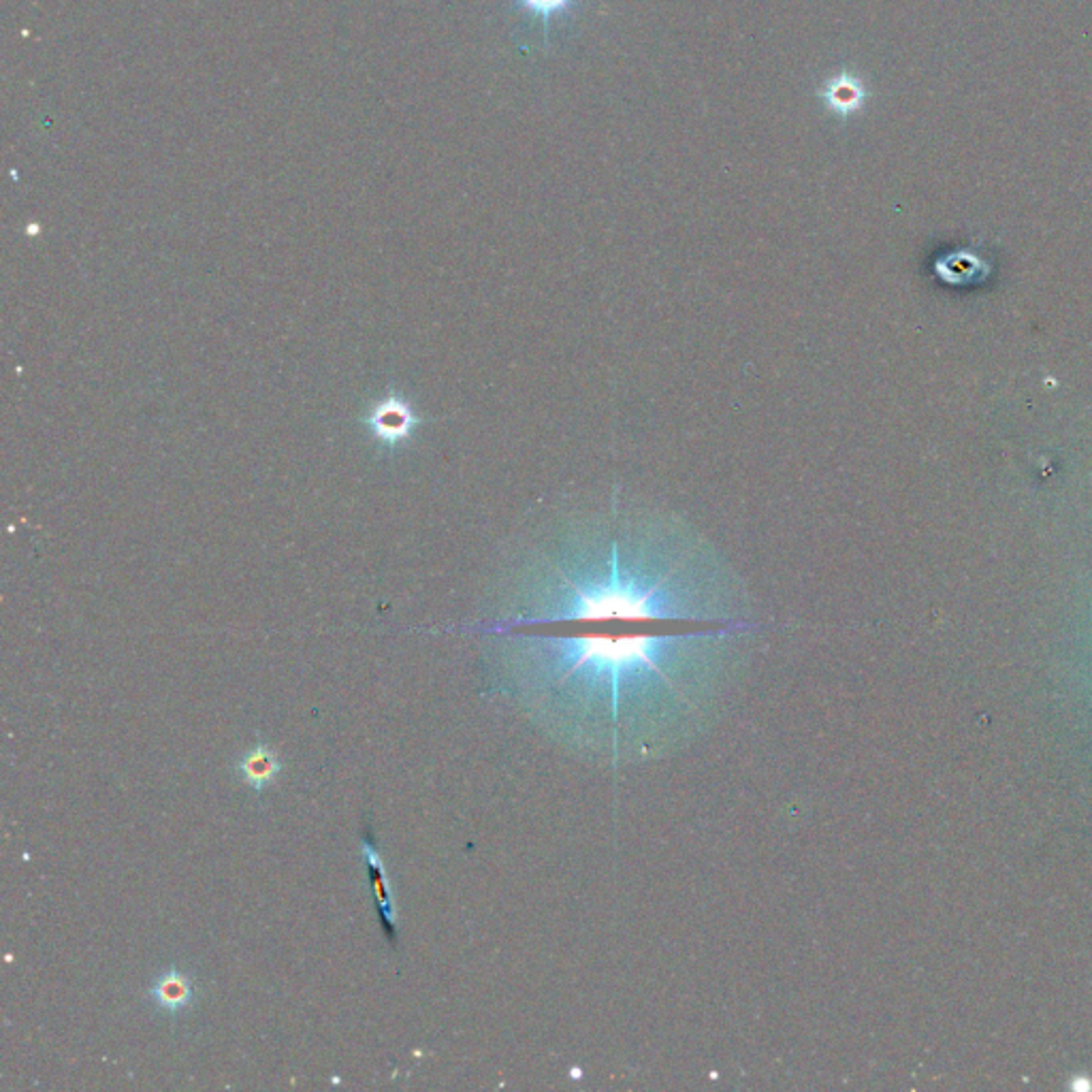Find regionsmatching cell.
<instances>
[{
	"label": "cell",
	"mask_w": 1092,
	"mask_h": 1092,
	"mask_svg": "<svg viewBox=\"0 0 1092 1092\" xmlns=\"http://www.w3.org/2000/svg\"><path fill=\"white\" fill-rule=\"evenodd\" d=\"M415 423H417V419L406 402L389 400L374 408L372 425H374V434L380 439H387V442L404 439V437H408V434H413Z\"/></svg>",
	"instance_id": "4"
},
{
	"label": "cell",
	"mask_w": 1092,
	"mask_h": 1092,
	"mask_svg": "<svg viewBox=\"0 0 1092 1092\" xmlns=\"http://www.w3.org/2000/svg\"><path fill=\"white\" fill-rule=\"evenodd\" d=\"M745 632L572 626L512 641L529 715L579 749L626 760L665 751L708 717Z\"/></svg>",
	"instance_id": "1"
},
{
	"label": "cell",
	"mask_w": 1092,
	"mask_h": 1092,
	"mask_svg": "<svg viewBox=\"0 0 1092 1092\" xmlns=\"http://www.w3.org/2000/svg\"><path fill=\"white\" fill-rule=\"evenodd\" d=\"M280 773V760L275 751L267 745H256L239 760V777L252 790L260 792L271 781H275Z\"/></svg>",
	"instance_id": "6"
},
{
	"label": "cell",
	"mask_w": 1092,
	"mask_h": 1092,
	"mask_svg": "<svg viewBox=\"0 0 1092 1092\" xmlns=\"http://www.w3.org/2000/svg\"><path fill=\"white\" fill-rule=\"evenodd\" d=\"M152 997L165 1012L186 1009L193 1001V982L180 971H167L154 982Z\"/></svg>",
	"instance_id": "7"
},
{
	"label": "cell",
	"mask_w": 1092,
	"mask_h": 1092,
	"mask_svg": "<svg viewBox=\"0 0 1092 1092\" xmlns=\"http://www.w3.org/2000/svg\"><path fill=\"white\" fill-rule=\"evenodd\" d=\"M820 99L835 116L850 118L863 109L867 101V88L861 77L850 71H841L822 86Z\"/></svg>",
	"instance_id": "3"
},
{
	"label": "cell",
	"mask_w": 1092,
	"mask_h": 1092,
	"mask_svg": "<svg viewBox=\"0 0 1092 1092\" xmlns=\"http://www.w3.org/2000/svg\"><path fill=\"white\" fill-rule=\"evenodd\" d=\"M577 0H517V6L527 11L534 17H540L544 24V39H549V24L555 15H568Z\"/></svg>",
	"instance_id": "8"
},
{
	"label": "cell",
	"mask_w": 1092,
	"mask_h": 1092,
	"mask_svg": "<svg viewBox=\"0 0 1092 1092\" xmlns=\"http://www.w3.org/2000/svg\"><path fill=\"white\" fill-rule=\"evenodd\" d=\"M363 848H365V858H368V867H370V879H372L374 898L378 902V909H380V915L385 919L389 937L395 939L398 937V913H395L393 894H391V887H389V879L385 874L380 854H378V850L368 839L363 841Z\"/></svg>",
	"instance_id": "5"
},
{
	"label": "cell",
	"mask_w": 1092,
	"mask_h": 1092,
	"mask_svg": "<svg viewBox=\"0 0 1092 1092\" xmlns=\"http://www.w3.org/2000/svg\"><path fill=\"white\" fill-rule=\"evenodd\" d=\"M506 628L743 624L741 592L708 542L674 519L613 508L525 555Z\"/></svg>",
	"instance_id": "2"
}]
</instances>
